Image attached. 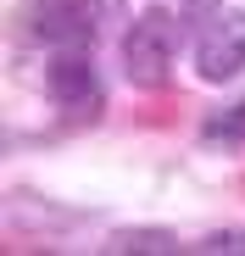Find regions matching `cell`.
<instances>
[{"instance_id": "2", "label": "cell", "mask_w": 245, "mask_h": 256, "mask_svg": "<svg viewBox=\"0 0 245 256\" xmlns=\"http://www.w3.org/2000/svg\"><path fill=\"white\" fill-rule=\"evenodd\" d=\"M100 0H22L17 6V34L39 50H95V22Z\"/></svg>"}, {"instance_id": "7", "label": "cell", "mask_w": 245, "mask_h": 256, "mask_svg": "<svg viewBox=\"0 0 245 256\" xmlns=\"http://www.w3.org/2000/svg\"><path fill=\"white\" fill-rule=\"evenodd\" d=\"M190 250H206V256H245V228H212L200 245Z\"/></svg>"}, {"instance_id": "6", "label": "cell", "mask_w": 245, "mask_h": 256, "mask_svg": "<svg viewBox=\"0 0 245 256\" xmlns=\"http://www.w3.org/2000/svg\"><path fill=\"white\" fill-rule=\"evenodd\" d=\"M200 145H223V150H240L245 145V95L234 100V106H218L206 122H200Z\"/></svg>"}, {"instance_id": "4", "label": "cell", "mask_w": 245, "mask_h": 256, "mask_svg": "<svg viewBox=\"0 0 245 256\" xmlns=\"http://www.w3.org/2000/svg\"><path fill=\"white\" fill-rule=\"evenodd\" d=\"M195 72L206 84H228L245 72V12L240 6H223L200 22L195 34Z\"/></svg>"}, {"instance_id": "1", "label": "cell", "mask_w": 245, "mask_h": 256, "mask_svg": "<svg viewBox=\"0 0 245 256\" xmlns=\"http://www.w3.org/2000/svg\"><path fill=\"white\" fill-rule=\"evenodd\" d=\"M178 39H184V28H178L173 12H162V6L140 12L128 22V34H122V78H128L134 90H162V84L173 78Z\"/></svg>"}, {"instance_id": "3", "label": "cell", "mask_w": 245, "mask_h": 256, "mask_svg": "<svg viewBox=\"0 0 245 256\" xmlns=\"http://www.w3.org/2000/svg\"><path fill=\"white\" fill-rule=\"evenodd\" d=\"M45 95L56 100V112H67L78 122H95L100 106H106L100 72H95V50H50V62H45Z\"/></svg>"}, {"instance_id": "5", "label": "cell", "mask_w": 245, "mask_h": 256, "mask_svg": "<svg viewBox=\"0 0 245 256\" xmlns=\"http://www.w3.org/2000/svg\"><path fill=\"white\" fill-rule=\"evenodd\" d=\"M100 250H112V256H173V250H184V240L173 228H117V234H106Z\"/></svg>"}]
</instances>
